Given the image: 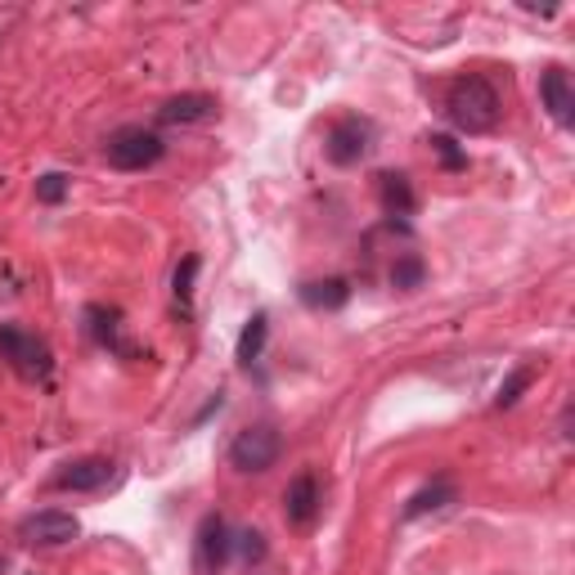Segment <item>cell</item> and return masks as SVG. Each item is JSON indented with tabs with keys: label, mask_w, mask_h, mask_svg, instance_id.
Instances as JSON below:
<instances>
[{
	"label": "cell",
	"mask_w": 575,
	"mask_h": 575,
	"mask_svg": "<svg viewBox=\"0 0 575 575\" xmlns=\"http://www.w3.org/2000/svg\"><path fill=\"white\" fill-rule=\"evenodd\" d=\"M423 279H428V261L418 256V252H400V256L392 261V288H396V292L423 288Z\"/></svg>",
	"instance_id": "e0dca14e"
},
{
	"label": "cell",
	"mask_w": 575,
	"mask_h": 575,
	"mask_svg": "<svg viewBox=\"0 0 575 575\" xmlns=\"http://www.w3.org/2000/svg\"><path fill=\"white\" fill-rule=\"evenodd\" d=\"M320 508H324L320 477L306 468V472H297V477L288 481V490H284V522H288L292 530H306V526H315Z\"/></svg>",
	"instance_id": "52a82bcc"
},
{
	"label": "cell",
	"mask_w": 575,
	"mask_h": 575,
	"mask_svg": "<svg viewBox=\"0 0 575 575\" xmlns=\"http://www.w3.org/2000/svg\"><path fill=\"white\" fill-rule=\"evenodd\" d=\"M378 203H382V212H387V216H409L414 203H418L409 176L405 171H382L378 176Z\"/></svg>",
	"instance_id": "5bb4252c"
},
{
	"label": "cell",
	"mask_w": 575,
	"mask_h": 575,
	"mask_svg": "<svg viewBox=\"0 0 575 575\" xmlns=\"http://www.w3.org/2000/svg\"><path fill=\"white\" fill-rule=\"evenodd\" d=\"M297 297L311 306V311H342V306L351 301V284L337 279V275H328V279H306L297 288Z\"/></svg>",
	"instance_id": "4fadbf2b"
},
{
	"label": "cell",
	"mask_w": 575,
	"mask_h": 575,
	"mask_svg": "<svg viewBox=\"0 0 575 575\" xmlns=\"http://www.w3.org/2000/svg\"><path fill=\"white\" fill-rule=\"evenodd\" d=\"M112 481V464L99 454H86V458H72L63 464L55 477H50V490H63V494H95Z\"/></svg>",
	"instance_id": "ba28073f"
},
{
	"label": "cell",
	"mask_w": 575,
	"mask_h": 575,
	"mask_svg": "<svg viewBox=\"0 0 575 575\" xmlns=\"http://www.w3.org/2000/svg\"><path fill=\"white\" fill-rule=\"evenodd\" d=\"M540 99H544V108H549V118L566 131V127H575V86H571V76H566V68H544L540 72Z\"/></svg>",
	"instance_id": "8fae6325"
},
{
	"label": "cell",
	"mask_w": 575,
	"mask_h": 575,
	"mask_svg": "<svg viewBox=\"0 0 575 575\" xmlns=\"http://www.w3.org/2000/svg\"><path fill=\"white\" fill-rule=\"evenodd\" d=\"M163 153H167L163 135L148 131V127H122V131H112L108 144H104L108 167H118V171H148V167L163 163Z\"/></svg>",
	"instance_id": "7a4b0ae2"
},
{
	"label": "cell",
	"mask_w": 575,
	"mask_h": 575,
	"mask_svg": "<svg viewBox=\"0 0 575 575\" xmlns=\"http://www.w3.org/2000/svg\"><path fill=\"white\" fill-rule=\"evenodd\" d=\"M500 91H494L486 76L468 72V76H454V82L445 86V118L464 131V135H486L500 127Z\"/></svg>",
	"instance_id": "6da1fadb"
},
{
	"label": "cell",
	"mask_w": 575,
	"mask_h": 575,
	"mask_svg": "<svg viewBox=\"0 0 575 575\" xmlns=\"http://www.w3.org/2000/svg\"><path fill=\"white\" fill-rule=\"evenodd\" d=\"M235 549H239L243 562H261L265 558V535L261 530H243V535H235Z\"/></svg>",
	"instance_id": "7402d4cb"
},
{
	"label": "cell",
	"mask_w": 575,
	"mask_h": 575,
	"mask_svg": "<svg viewBox=\"0 0 575 575\" xmlns=\"http://www.w3.org/2000/svg\"><path fill=\"white\" fill-rule=\"evenodd\" d=\"M229 553H235V530L220 513H207L199 526V571L203 575H220Z\"/></svg>",
	"instance_id": "9c48e42d"
},
{
	"label": "cell",
	"mask_w": 575,
	"mask_h": 575,
	"mask_svg": "<svg viewBox=\"0 0 575 575\" xmlns=\"http://www.w3.org/2000/svg\"><path fill=\"white\" fill-rule=\"evenodd\" d=\"M0 360H10V369L27 382L50 378V347L19 324H0Z\"/></svg>",
	"instance_id": "3957f363"
},
{
	"label": "cell",
	"mask_w": 575,
	"mask_h": 575,
	"mask_svg": "<svg viewBox=\"0 0 575 575\" xmlns=\"http://www.w3.org/2000/svg\"><path fill=\"white\" fill-rule=\"evenodd\" d=\"M279 450H284L279 432L271 423H256V428H243L235 436V445H229V464H235V472H248V477L271 472L279 464Z\"/></svg>",
	"instance_id": "5b68a950"
},
{
	"label": "cell",
	"mask_w": 575,
	"mask_h": 575,
	"mask_svg": "<svg viewBox=\"0 0 575 575\" xmlns=\"http://www.w3.org/2000/svg\"><path fill=\"white\" fill-rule=\"evenodd\" d=\"M76 535H82V522H76L72 513H63V508H41V513L19 522V540H27L36 549H63V544L76 540Z\"/></svg>",
	"instance_id": "8992f818"
},
{
	"label": "cell",
	"mask_w": 575,
	"mask_h": 575,
	"mask_svg": "<svg viewBox=\"0 0 575 575\" xmlns=\"http://www.w3.org/2000/svg\"><path fill=\"white\" fill-rule=\"evenodd\" d=\"M220 112V104L203 91H184V95H171L163 108H158V122L163 127H203Z\"/></svg>",
	"instance_id": "30bf717a"
},
{
	"label": "cell",
	"mask_w": 575,
	"mask_h": 575,
	"mask_svg": "<svg viewBox=\"0 0 575 575\" xmlns=\"http://www.w3.org/2000/svg\"><path fill=\"white\" fill-rule=\"evenodd\" d=\"M535 378H540V369H535V364H517V369L500 382V396H494V409H513V405L522 400V392L530 387Z\"/></svg>",
	"instance_id": "d6986e66"
},
{
	"label": "cell",
	"mask_w": 575,
	"mask_h": 575,
	"mask_svg": "<svg viewBox=\"0 0 575 575\" xmlns=\"http://www.w3.org/2000/svg\"><path fill=\"white\" fill-rule=\"evenodd\" d=\"M68 189H72V180H68L63 171H46L41 180H36V203L55 207V203H63V199H68Z\"/></svg>",
	"instance_id": "ffe728a7"
},
{
	"label": "cell",
	"mask_w": 575,
	"mask_h": 575,
	"mask_svg": "<svg viewBox=\"0 0 575 575\" xmlns=\"http://www.w3.org/2000/svg\"><path fill=\"white\" fill-rule=\"evenodd\" d=\"M428 144H432V153H436V158H441L450 171H464V167H468V153L458 148L450 135H428Z\"/></svg>",
	"instance_id": "44dd1931"
},
{
	"label": "cell",
	"mask_w": 575,
	"mask_h": 575,
	"mask_svg": "<svg viewBox=\"0 0 575 575\" xmlns=\"http://www.w3.org/2000/svg\"><path fill=\"white\" fill-rule=\"evenodd\" d=\"M458 500V486L450 477H432L423 490H414L409 494V504H405V522H418V517H428V513H441L445 504Z\"/></svg>",
	"instance_id": "7c38bea8"
},
{
	"label": "cell",
	"mask_w": 575,
	"mask_h": 575,
	"mask_svg": "<svg viewBox=\"0 0 575 575\" xmlns=\"http://www.w3.org/2000/svg\"><path fill=\"white\" fill-rule=\"evenodd\" d=\"M194 279H199V256H184V261L176 265V279H171V292H176L180 315H194Z\"/></svg>",
	"instance_id": "ac0fdd59"
},
{
	"label": "cell",
	"mask_w": 575,
	"mask_h": 575,
	"mask_svg": "<svg viewBox=\"0 0 575 575\" xmlns=\"http://www.w3.org/2000/svg\"><path fill=\"white\" fill-rule=\"evenodd\" d=\"M373 148V122L360 118V112H347V118H337L324 135V158L333 167H360Z\"/></svg>",
	"instance_id": "277c9868"
},
{
	"label": "cell",
	"mask_w": 575,
	"mask_h": 575,
	"mask_svg": "<svg viewBox=\"0 0 575 575\" xmlns=\"http://www.w3.org/2000/svg\"><path fill=\"white\" fill-rule=\"evenodd\" d=\"M265 337H271V315L256 311V315L243 324V333H239V364H243V369H252V364L261 360Z\"/></svg>",
	"instance_id": "2e32d148"
},
{
	"label": "cell",
	"mask_w": 575,
	"mask_h": 575,
	"mask_svg": "<svg viewBox=\"0 0 575 575\" xmlns=\"http://www.w3.org/2000/svg\"><path fill=\"white\" fill-rule=\"evenodd\" d=\"M86 333L108 351H122V328H118V311L108 306H86Z\"/></svg>",
	"instance_id": "9a60e30c"
}]
</instances>
